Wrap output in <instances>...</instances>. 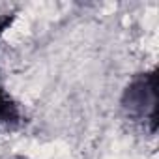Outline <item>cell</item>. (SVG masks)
I'll return each mask as SVG.
<instances>
[{
    "label": "cell",
    "mask_w": 159,
    "mask_h": 159,
    "mask_svg": "<svg viewBox=\"0 0 159 159\" xmlns=\"http://www.w3.org/2000/svg\"><path fill=\"white\" fill-rule=\"evenodd\" d=\"M122 109L133 122L157 131V71H146L133 77L122 94Z\"/></svg>",
    "instance_id": "1"
},
{
    "label": "cell",
    "mask_w": 159,
    "mask_h": 159,
    "mask_svg": "<svg viewBox=\"0 0 159 159\" xmlns=\"http://www.w3.org/2000/svg\"><path fill=\"white\" fill-rule=\"evenodd\" d=\"M19 118V112H17V105L0 90V122H15Z\"/></svg>",
    "instance_id": "2"
}]
</instances>
